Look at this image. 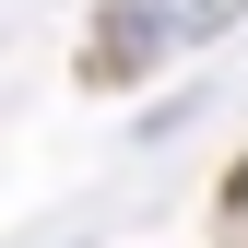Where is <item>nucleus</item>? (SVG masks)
Instances as JSON below:
<instances>
[{
    "mask_svg": "<svg viewBox=\"0 0 248 248\" xmlns=\"http://www.w3.org/2000/svg\"><path fill=\"white\" fill-rule=\"evenodd\" d=\"M166 59H177V24L154 12V0H107L95 47H83V83H154Z\"/></svg>",
    "mask_w": 248,
    "mask_h": 248,
    "instance_id": "obj_1",
    "label": "nucleus"
},
{
    "mask_svg": "<svg viewBox=\"0 0 248 248\" xmlns=\"http://www.w3.org/2000/svg\"><path fill=\"white\" fill-rule=\"evenodd\" d=\"M154 12L177 24V47H201V36H225V24L248 12V0H154Z\"/></svg>",
    "mask_w": 248,
    "mask_h": 248,
    "instance_id": "obj_2",
    "label": "nucleus"
},
{
    "mask_svg": "<svg viewBox=\"0 0 248 248\" xmlns=\"http://www.w3.org/2000/svg\"><path fill=\"white\" fill-rule=\"evenodd\" d=\"M236 213H248V177H236Z\"/></svg>",
    "mask_w": 248,
    "mask_h": 248,
    "instance_id": "obj_3",
    "label": "nucleus"
}]
</instances>
